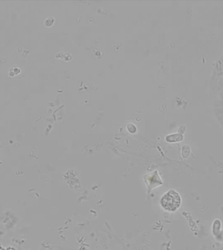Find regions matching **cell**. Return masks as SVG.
<instances>
[{
  "mask_svg": "<svg viewBox=\"0 0 223 250\" xmlns=\"http://www.w3.org/2000/svg\"><path fill=\"white\" fill-rule=\"evenodd\" d=\"M181 197L177 192L174 190H170L164 195L161 200L162 208L167 211L173 212L181 205Z\"/></svg>",
  "mask_w": 223,
  "mask_h": 250,
  "instance_id": "1",
  "label": "cell"
}]
</instances>
